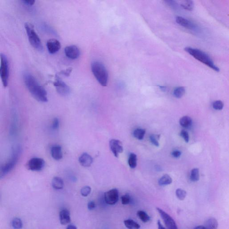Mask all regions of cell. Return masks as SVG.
I'll return each mask as SVG.
<instances>
[{
	"mask_svg": "<svg viewBox=\"0 0 229 229\" xmlns=\"http://www.w3.org/2000/svg\"><path fill=\"white\" fill-rule=\"evenodd\" d=\"M124 224L128 229H139L140 228V225L132 220H126L124 221Z\"/></svg>",
	"mask_w": 229,
	"mask_h": 229,
	"instance_id": "ffe728a7",
	"label": "cell"
},
{
	"mask_svg": "<svg viewBox=\"0 0 229 229\" xmlns=\"http://www.w3.org/2000/svg\"><path fill=\"white\" fill-rule=\"evenodd\" d=\"M180 135L183 138L185 142H188L189 141V134L187 131L185 130H183L181 131V132H180Z\"/></svg>",
	"mask_w": 229,
	"mask_h": 229,
	"instance_id": "e575fe53",
	"label": "cell"
},
{
	"mask_svg": "<svg viewBox=\"0 0 229 229\" xmlns=\"http://www.w3.org/2000/svg\"><path fill=\"white\" fill-rule=\"evenodd\" d=\"M91 189L89 186H85L81 190V194L84 197H87L90 194Z\"/></svg>",
	"mask_w": 229,
	"mask_h": 229,
	"instance_id": "1f68e13d",
	"label": "cell"
},
{
	"mask_svg": "<svg viewBox=\"0 0 229 229\" xmlns=\"http://www.w3.org/2000/svg\"><path fill=\"white\" fill-rule=\"evenodd\" d=\"M185 93V89L184 87L180 86V87H177L174 90L173 95L174 97L179 99L182 98L184 95Z\"/></svg>",
	"mask_w": 229,
	"mask_h": 229,
	"instance_id": "cb8c5ba5",
	"label": "cell"
},
{
	"mask_svg": "<svg viewBox=\"0 0 229 229\" xmlns=\"http://www.w3.org/2000/svg\"><path fill=\"white\" fill-rule=\"evenodd\" d=\"M45 162L43 159L38 158H34L30 159L27 163L28 170L32 171H40L43 169Z\"/></svg>",
	"mask_w": 229,
	"mask_h": 229,
	"instance_id": "8992f818",
	"label": "cell"
},
{
	"mask_svg": "<svg viewBox=\"0 0 229 229\" xmlns=\"http://www.w3.org/2000/svg\"><path fill=\"white\" fill-rule=\"evenodd\" d=\"M137 215L141 221H143V223H147L150 221V216L145 211L139 210L137 212Z\"/></svg>",
	"mask_w": 229,
	"mask_h": 229,
	"instance_id": "4316f807",
	"label": "cell"
},
{
	"mask_svg": "<svg viewBox=\"0 0 229 229\" xmlns=\"http://www.w3.org/2000/svg\"><path fill=\"white\" fill-rule=\"evenodd\" d=\"M71 71H72V69L71 68L68 69H66L64 71H63L62 72H61V74H63L65 76H68L70 75Z\"/></svg>",
	"mask_w": 229,
	"mask_h": 229,
	"instance_id": "ab89813d",
	"label": "cell"
},
{
	"mask_svg": "<svg viewBox=\"0 0 229 229\" xmlns=\"http://www.w3.org/2000/svg\"><path fill=\"white\" fill-rule=\"evenodd\" d=\"M64 53L67 57L72 60L78 58L80 54L79 49L75 45L67 46L64 49Z\"/></svg>",
	"mask_w": 229,
	"mask_h": 229,
	"instance_id": "7c38bea8",
	"label": "cell"
},
{
	"mask_svg": "<svg viewBox=\"0 0 229 229\" xmlns=\"http://www.w3.org/2000/svg\"><path fill=\"white\" fill-rule=\"evenodd\" d=\"M159 88L163 91H166L167 90V87L165 86H159Z\"/></svg>",
	"mask_w": 229,
	"mask_h": 229,
	"instance_id": "ee69618b",
	"label": "cell"
},
{
	"mask_svg": "<svg viewBox=\"0 0 229 229\" xmlns=\"http://www.w3.org/2000/svg\"><path fill=\"white\" fill-rule=\"evenodd\" d=\"M176 22L180 26L185 28L192 30L194 32H197L199 31L198 27L188 19L182 17L178 16L176 18Z\"/></svg>",
	"mask_w": 229,
	"mask_h": 229,
	"instance_id": "30bf717a",
	"label": "cell"
},
{
	"mask_svg": "<svg viewBox=\"0 0 229 229\" xmlns=\"http://www.w3.org/2000/svg\"><path fill=\"white\" fill-rule=\"evenodd\" d=\"M172 182V179L169 175L165 174L158 180V183L160 186L169 185Z\"/></svg>",
	"mask_w": 229,
	"mask_h": 229,
	"instance_id": "ac0fdd59",
	"label": "cell"
},
{
	"mask_svg": "<svg viewBox=\"0 0 229 229\" xmlns=\"http://www.w3.org/2000/svg\"><path fill=\"white\" fill-rule=\"evenodd\" d=\"M146 130L142 129H137L134 130L133 136L138 140H142L146 133Z\"/></svg>",
	"mask_w": 229,
	"mask_h": 229,
	"instance_id": "d4e9b609",
	"label": "cell"
},
{
	"mask_svg": "<svg viewBox=\"0 0 229 229\" xmlns=\"http://www.w3.org/2000/svg\"><path fill=\"white\" fill-rule=\"evenodd\" d=\"M180 6L185 10L191 11L193 9V1H181Z\"/></svg>",
	"mask_w": 229,
	"mask_h": 229,
	"instance_id": "603a6c76",
	"label": "cell"
},
{
	"mask_svg": "<svg viewBox=\"0 0 229 229\" xmlns=\"http://www.w3.org/2000/svg\"><path fill=\"white\" fill-rule=\"evenodd\" d=\"M128 163L131 168L134 169L137 165V156L135 153H131L129 157Z\"/></svg>",
	"mask_w": 229,
	"mask_h": 229,
	"instance_id": "7402d4cb",
	"label": "cell"
},
{
	"mask_svg": "<svg viewBox=\"0 0 229 229\" xmlns=\"http://www.w3.org/2000/svg\"><path fill=\"white\" fill-rule=\"evenodd\" d=\"M47 47L50 53L55 54L58 52L61 48V44L58 40L53 39L48 41Z\"/></svg>",
	"mask_w": 229,
	"mask_h": 229,
	"instance_id": "4fadbf2b",
	"label": "cell"
},
{
	"mask_svg": "<svg viewBox=\"0 0 229 229\" xmlns=\"http://www.w3.org/2000/svg\"><path fill=\"white\" fill-rule=\"evenodd\" d=\"M64 184L63 180L60 178L55 177L52 180V186L55 189L60 190L62 189Z\"/></svg>",
	"mask_w": 229,
	"mask_h": 229,
	"instance_id": "e0dca14e",
	"label": "cell"
},
{
	"mask_svg": "<svg viewBox=\"0 0 229 229\" xmlns=\"http://www.w3.org/2000/svg\"><path fill=\"white\" fill-rule=\"evenodd\" d=\"M204 227L206 229H217L218 227V221L214 218L209 219L206 221Z\"/></svg>",
	"mask_w": 229,
	"mask_h": 229,
	"instance_id": "d6986e66",
	"label": "cell"
},
{
	"mask_svg": "<svg viewBox=\"0 0 229 229\" xmlns=\"http://www.w3.org/2000/svg\"><path fill=\"white\" fill-rule=\"evenodd\" d=\"M224 104L221 101L217 100L214 102L213 107L216 110H221L223 108Z\"/></svg>",
	"mask_w": 229,
	"mask_h": 229,
	"instance_id": "f546056e",
	"label": "cell"
},
{
	"mask_svg": "<svg viewBox=\"0 0 229 229\" xmlns=\"http://www.w3.org/2000/svg\"><path fill=\"white\" fill-rule=\"evenodd\" d=\"M179 123L181 126L188 127L191 126L192 124V120L188 116H184L182 117L179 120Z\"/></svg>",
	"mask_w": 229,
	"mask_h": 229,
	"instance_id": "44dd1931",
	"label": "cell"
},
{
	"mask_svg": "<svg viewBox=\"0 0 229 229\" xmlns=\"http://www.w3.org/2000/svg\"><path fill=\"white\" fill-rule=\"evenodd\" d=\"M160 138V135H156L154 134H152L150 136V141H151V143L156 146H159V143L158 142V140Z\"/></svg>",
	"mask_w": 229,
	"mask_h": 229,
	"instance_id": "4dcf8cb0",
	"label": "cell"
},
{
	"mask_svg": "<svg viewBox=\"0 0 229 229\" xmlns=\"http://www.w3.org/2000/svg\"><path fill=\"white\" fill-rule=\"evenodd\" d=\"M5 176H6V174L4 173V171L2 169V166L1 165L0 166V179L3 178Z\"/></svg>",
	"mask_w": 229,
	"mask_h": 229,
	"instance_id": "60d3db41",
	"label": "cell"
},
{
	"mask_svg": "<svg viewBox=\"0 0 229 229\" xmlns=\"http://www.w3.org/2000/svg\"><path fill=\"white\" fill-rule=\"evenodd\" d=\"M195 229H206L204 226H202V225H199V226H197Z\"/></svg>",
	"mask_w": 229,
	"mask_h": 229,
	"instance_id": "f6af8a7d",
	"label": "cell"
},
{
	"mask_svg": "<svg viewBox=\"0 0 229 229\" xmlns=\"http://www.w3.org/2000/svg\"><path fill=\"white\" fill-rule=\"evenodd\" d=\"M66 229H77V227L75 225H69L67 226Z\"/></svg>",
	"mask_w": 229,
	"mask_h": 229,
	"instance_id": "7bdbcfd3",
	"label": "cell"
},
{
	"mask_svg": "<svg viewBox=\"0 0 229 229\" xmlns=\"http://www.w3.org/2000/svg\"><path fill=\"white\" fill-rule=\"evenodd\" d=\"M79 162L82 166L87 167L91 166L93 163V159L88 153H84L80 157Z\"/></svg>",
	"mask_w": 229,
	"mask_h": 229,
	"instance_id": "5bb4252c",
	"label": "cell"
},
{
	"mask_svg": "<svg viewBox=\"0 0 229 229\" xmlns=\"http://www.w3.org/2000/svg\"><path fill=\"white\" fill-rule=\"evenodd\" d=\"M9 64L6 56L3 53L0 54V78L4 87L8 85L9 82Z\"/></svg>",
	"mask_w": 229,
	"mask_h": 229,
	"instance_id": "5b68a950",
	"label": "cell"
},
{
	"mask_svg": "<svg viewBox=\"0 0 229 229\" xmlns=\"http://www.w3.org/2000/svg\"><path fill=\"white\" fill-rule=\"evenodd\" d=\"M24 81L26 87L34 98L39 102L48 101L47 91L43 87L39 85L32 74L29 73H25L24 75Z\"/></svg>",
	"mask_w": 229,
	"mask_h": 229,
	"instance_id": "6da1fadb",
	"label": "cell"
},
{
	"mask_svg": "<svg viewBox=\"0 0 229 229\" xmlns=\"http://www.w3.org/2000/svg\"><path fill=\"white\" fill-rule=\"evenodd\" d=\"M106 203L109 205H114L119 200V192L116 188L111 189L104 193Z\"/></svg>",
	"mask_w": 229,
	"mask_h": 229,
	"instance_id": "9c48e42d",
	"label": "cell"
},
{
	"mask_svg": "<svg viewBox=\"0 0 229 229\" xmlns=\"http://www.w3.org/2000/svg\"><path fill=\"white\" fill-rule=\"evenodd\" d=\"M176 196L177 197L181 200H183L185 199L187 195V193L185 190L181 188H178L176 190Z\"/></svg>",
	"mask_w": 229,
	"mask_h": 229,
	"instance_id": "f1b7e54d",
	"label": "cell"
},
{
	"mask_svg": "<svg viewBox=\"0 0 229 229\" xmlns=\"http://www.w3.org/2000/svg\"><path fill=\"white\" fill-rule=\"evenodd\" d=\"M59 126V121L57 118H55L53 121V126H52L53 129V130H57Z\"/></svg>",
	"mask_w": 229,
	"mask_h": 229,
	"instance_id": "d590c367",
	"label": "cell"
},
{
	"mask_svg": "<svg viewBox=\"0 0 229 229\" xmlns=\"http://www.w3.org/2000/svg\"><path fill=\"white\" fill-rule=\"evenodd\" d=\"M54 85L56 87L57 92L60 95L66 96L70 94V89L69 86L59 78H57L54 83Z\"/></svg>",
	"mask_w": 229,
	"mask_h": 229,
	"instance_id": "ba28073f",
	"label": "cell"
},
{
	"mask_svg": "<svg viewBox=\"0 0 229 229\" xmlns=\"http://www.w3.org/2000/svg\"><path fill=\"white\" fill-rule=\"evenodd\" d=\"M25 28L32 46L38 51L42 52L43 50V45L33 26L31 23L27 22L25 23Z\"/></svg>",
	"mask_w": 229,
	"mask_h": 229,
	"instance_id": "277c9868",
	"label": "cell"
},
{
	"mask_svg": "<svg viewBox=\"0 0 229 229\" xmlns=\"http://www.w3.org/2000/svg\"><path fill=\"white\" fill-rule=\"evenodd\" d=\"M93 75L98 83L103 86H106L108 83L109 74L104 65L99 62H94L91 64Z\"/></svg>",
	"mask_w": 229,
	"mask_h": 229,
	"instance_id": "3957f363",
	"label": "cell"
},
{
	"mask_svg": "<svg viewBox=\"0 0 229 229\" xmlns=\"http://www.w3.org/2000/svg\"><path fill=\"white\" fill-rule=\"evenodd\" d=\"M88 209L89 210H92L95 209V203L93 201H90L88 204Z\"/></svg>",
	"mask_w": 229,
	"mask_h": 229,
	"instance_id": "8d00e7d4",
	"label": "cell"
},
{
	"mask_svg": "<svg viewBox=\"0 0 229 229\" xmlns=\"http://www.w3.org/2000/svg\"><path fill=\"white\" fill-rule=\"evenodd\" d=\"M59 217L60 223L63 225L68 224L71 221L70 212L67 209H64L60 211Z\"/></svg>",
	"mask_w": 229,
	"mask_h": 229,
	"instance_id": "9a60e30c",
	"label": "cell"
},
{
	"mask_svg": "<svg viewBox=\"0 0 229 229\" xmlns=\"http://www.w3.org/2000/svg\"><path fill=\"white\" fill-rule=\"evenodd\" d=\"M164 2L166 3L167 5L170 6L171 8H172L174 10H176L178 8V3L176 1L172 0H168V1H165Z\"/></svg>",
	"mask_w": 229,
	"mask_h": 229,
	"instance_id": "d6a6232c",
	"label": "cell"
},
{
	"mask_svg": "<svg viewBox=\"0 0 229 229\" xmlns=\"http://www.w3.org/2000/svg\"><path fill=\"white\" fill-rule=\"evenodd\" d=\"M131 198L129 194H126L121 197V202L124 205L129 204L130 202Z\"/></svg>",
	"mask_w": 229,
	"mask_h": 229,
	"instance_id": "836d02e7",
	"label": "cell"
},
{
	"mask_svg": "<svg viewBox=\"0 0 229 229\" xmlns=\"http://www.w3.org/2000/svg\"><path fill=\"white\" fill-rule=\"evenodd\" d=\"M12 225L14 229H21L22 227L21 220L18 218H15L12 221Z\"/></svg>",
	"mask_w": 229,
	"mask_h": 229,
	"instance_id": "83f0119b",
	"label": "cell"
},
{
	"mask_svg": "<svg viewBox=\"0 0 229 229\" xmlns=\"http://www.w3.org/2000/svg\"><path fill=\"white\" fill-rule=\"evenodd\" d=\"M52 157L56 160H59L63 157L62 147L59 146H54L51 149Z\"/></svg>",
	"mask_w": 229,
	"mask_h": 229,
	"instance_id": "2e32d148",
	"label": "cell"
},
{
	"mask_svg": "<svg viewBox=\"0 0 229 229\" xmlns=\"http://www.w3.org/2000/svg\"><path fill=\"white\" fill-rule=\"evenodd\" d=\"M199 170L198 168H195L191 171L190 179L193 182H197L199 179Z\"/></svg>",
	"mask_w": 229,
	"mask_h": 229,
	"instance_id": "484cf974",
	"label": "cell"
},
{
	"mask_svg": "<svg viewBox=\"0 0 229 229\" xmlns=\"http://www.w3.org/2000/svg\"><path fill=\"white\" fill-rule=\"evenodd\" d=\"M158 226V229H166V228L162 225L160 221L158 220L157 223Z\"/></svg>",
	"mask_w": 229,
	"mask_h": 229,
	"instance_id": "b9f144b4",
	"label": "cell"
},
{
	"mask_svg": "<svg viewBox=\"0 0 229 229\" xmlns=\"http://www.w3.org/2000/svg\"><path fill=\"white\" fill-rule=\"evenodd\" d=\"M181 152L179 151H174L172 152V155L174 157V158H179L180 156L181 155Z\"/></svg>",
	"mask_w": 229,
	"mask_h": 229,
	"instance_id": "74e56055",
	"label": "cell"
},
{
	"mask_svg": "<svg viewBox=\"0 0 229 229\" xmlns=\"http://www.w3.org/2000/svg\"><path fill=\"white\" fill-rule=\"evenodd\" d=\"M157 210L162 218L168 229H178L176 222L171 216L160 208H157Z\"/></svg>",
	"mask_w": 229,
	"mask_h": 229,
	"instance_id": "52a82bcc",
	"label": "cell"
},
{
	"mask_svg": "<svg viewBox=\"0 0 229 229\" xmlns=\"http://www.w3.org/2000/svg\"><path fill=\"white\" fill-rule=\"evenodd\" d=\"M22 2L28 6H32L35 3V1L34 0H23Z\"/></svg>",
	"mask_w": 229,
	"mask_h": 229,
	"instance_id": "f35d334b",
	"label": "cell"
},
{
	"mask_svg": "<svg viewBox=\"0 0 229 229\" xmlns=\"http://www.w3.org/2000/svg\"><path fill=\"white\" fill-rule=\"evenodd\" d=\"M109 146L111 152L116 158L118 157L119 153H122L124 151L120 141L116 139H111L110 141Z\"/></svg>",
	"mask_w": 229,
	"mask_h": 229,
	"instance_id": "8fae6325",
	"label": "cell"
},
{
	"mask_svg": "<svg viewBox=\"0 0 229 229\" xmlns=\"http://www.w3.org/2000/svg\"><path fill=\"white\" fill-rule=\"evenodd\" d=\"M184 50L197 60L209 66L214 71L217 72H219L220 69L215 64L210 57L204 52L190 47H187Z\"/></svg>",
	"mask_w": 229,
	"mask_h": 229,
	"instance_id": "7a4b0ae2",
	"label": "cell"
}]
</instances>
